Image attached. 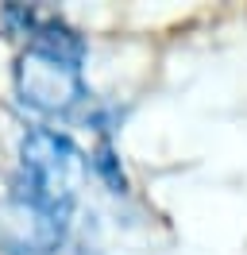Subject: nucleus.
<instances>
[{
    "instance_id": "f257e3e1",
    "label": "nucleus",
    "mask_w": 247,
    "mask_h": 255,
    "mask_svg": "<svg viewBox=\"0 0 247 255\" xmlns=\"http://www.w3.org/2000/svg\"><path fill=\"white\" fill-rule=\"evenodd\" d=\"M19 166H23L19 197H31L39 205L54 209V213L70 209L74 182H77V170H81V155L66 135L46 131V128L27 131L23 143H19Z\"/></svg>"
},
{
    "instance_id": "f03ea898",
    "label": "nucleus",
    "mask_w": 247,
    "mask_h": 255,
    "mask_svg": "<svg viewBox=\"0 0 247 255\" xmlns=\"http://www.w3.org/2000/svg\"><path fill=\"white\" fill-rule=\"evenodd\" d=\"M15 89L23 97V105L35 112L58 116L70 112L85 101V81L74 62H66L58 54H46L39 47H27L15 62Z\"/></svg>"
},
{
    "instance_id": "7ed1b4c3",
    "label": "nucleus",
    "mask_w": 247,
    "mask_h": 255,
    "mask_svg": "<svg viewBox=\"0 0 247 255\" xmlns=\"http://www.w3.org/2000/svg\"><path fill=\"white\" fill-rule=\"evenodd\" d=\"M66 236V213L39 205L31 197L0 201V252L8 255H50Z\"/></svg>"
},
{
    "instance_id": "20e7f679",
    "label": "nucleus",
    "mask_w": 247,
    "mask_h": 255,
    "mask_svg": "<svg viewBox=\"0 0 247 255\" xmlns=\"http://www.w3.org/2000/svg\"><path fill=\"white\" fill-rule=\"evenodd\" d=\"M31 47L46 50V54H58L66 62H81V54H85V43H81V35L74 27H66L62 19L54 16H39L35 19V27H31Z\"/></svg>"
},
{
    "instance_id": "39448f33",
    "label": "nucleus",
    "mask_w": 247,
    "mask_h": 255,
    "mask_svg": "<svg viewBox=\"0 0 247 255\" xmlns=\"http://www.w3.org/2000/svg\"><path fill=\"white\" fill-rule=\"evenodd\" d=\"M93 166L101 170V178H105L112 190L120 193V190H127V182H124V170H120V162H116V155H112V147L108 143H101L97 147V155H93Z\"/></svg>"
}]
</instances>
